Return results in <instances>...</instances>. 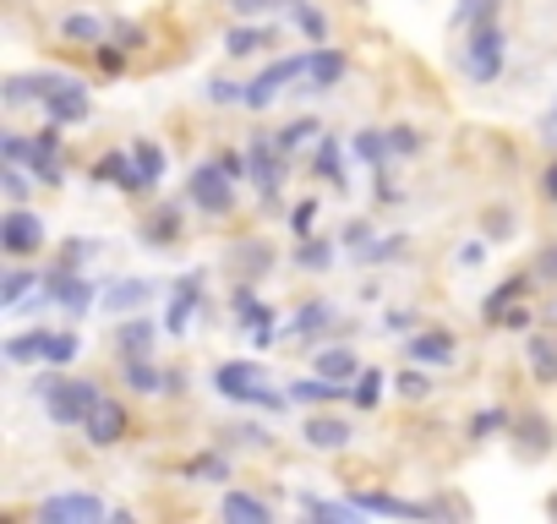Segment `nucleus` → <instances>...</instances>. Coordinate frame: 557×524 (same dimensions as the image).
I'll use <instances>...</instances> for the list:
<instances>
[{
  "instance_id": "nucleus-1",
  "label": "nucleus",
  "mask_w": 557,
  "mask_h": 524,
  "mask_svg": "<svg viewBox=\"0 0 557 524\" xmlns=\"http://www.w3.org/2000/svg\"><path fill=\"white\" fill-rule=\"evenodd\" d=\"M465 72L470 83H497L503 77V28H497V0H481L465 45Z\"/></svg>"
},
{
  "instance_id": "nucleus-2",
  "label": "nucleus",
  "mask_w": 557,
  "mask_h": 524,
  "mask_svg": "<svg viewBox=\"0 0 557 524\" xmlns=\"http://www.w3.org/2000/svg\"><path fill=\"white\" fill-rule=\"evenodd\" d=\"M34 88H39L45 115H50V121H61V126H72V121H88V115H94V93H88V83H83V77H72V72H39V77H34Z\"/></svg>"
},
{
  "instance_id": "nucleus-3",
  "label": "nucleus",
  "mask_w": 557,
  "mask_h": 524,
  "mask_svg": "<svg viewBox=\"0 0 557 524\" xmlns=\"http://www.w3.org/2000/svg\"><path fill=\"white\" fill-rule=\"evenodd\" d=\"M39 399H45V410H50V421L55 426H83L88 415H94V404L104 399V388L88 377V383H61V377H45L39 383Z\"/></svg>"
},
{
  "instance_id": "nucleus-4",
  "label": "nucleus",
  "mask_w": 557,
  "mask_h": 524,
  "mask_svg": "<svg viewBox=\"0 0 557 524\" xmlns=\"http://www.w3.org/2000/svg\"><path fill=\"white\" fill-rule=\"evenodd\" d=\"M186 197H191L202 213H230V202H235V175H230L219 159H202V164L186 175Z\"/></svg>"
},
{
  "instance_id": "nucleus-5",
  "label": "nucleus",
  "mask_w": 557,
  "mask_h": 524,
  "mask_svg": "<svg viewBox=\"0 0 557 524\" xmlns=\"http://www.w3.org/2000/svg\"><path fill=\"white\" fill-rule=\"evenodd\" d=\"M45 296H50L61 312H72V317H88V312H94V301H99V290L72 269V262H55V269L45 274Z\"/></svg>"
},
{
  "instance_id": "nucleus-6",
  "label": "nucleus",
  "mask_w": 557,
  "mask_h": 524,
  "mask_svg": "<svg viewBox=\"0 0 557 524\" xmlns=\"http://www.w3.org/2000/svg\"><path fill=\"white\" fill-rule=\"evenodd\" d=\"M94 519H110V508L94 491H55L39 502V524H94Z\"/></svg>"
},
{
  "instance_id": "nucleus-7",
  "label": "nucleus",
  "mask_w": 557,
  "mask_h": 524,
  "mask_svg": "<svg viewBox=\"0 0 557 524\" xmlns=\"http://www.w3.org/2000/svg\"><path fill=\"white\" fill-rule=\"evenodd\" d=\"M262 383H268V372L257 361H219L213 366V394L230 399V404H251Z\"/></svg>"
},
{
  "instance_id": "nucleus-8",
  "label": "nucleus",
  "mask_w": 557,
  "mask_h": 524,
  "mask_svg": "<svg viewBox=\"0 0 557 524\" xmlns=\"http://www.w3.org/2000/svg\"><path fill=\"white\" fill-rule=\"evenodd\" d=\"M296 77H307V55H285V61H273L262 77H251L246 83V110H268L273 99H278V88H285V83H296Z\"/></svg>"
},
{
  "instance_id": "nucleus-9",
  "label": "nucleus",
  "mask_w": 557,
  "mask_h": 524,
  "mask_svg": "<svg viewBox=\"0 0 557 524\" xmlns=\"http://www.w3.org/2000/svg\"><path fill=\"white\" fill-rule=\"evenodd\" d=\"M39 246H45V219L17 202L7 219H0V251H7V257H28V251H39Z\"/></svg>"
},
{
  "instance_id": "nucleus-10",
  "label": "nucleus",
  "mask_w": 557,
  "mask_h": 524,
  "mask_svg": "<svg viewBox=\"0 0 557 524\" xmlns=\"http://www.w3.org/2000/svg\"><path fill=\"white\" fill-rule=\"evenodd\" d=\"M159 180H164V148H159V142H148V137H143V142H132V175H126V186H121V191H126V197H148Z\"/></svg>"
},
{
  "instance_id": "nucleus-11",
  "label": "nucleus",
  "mask_w": 557,
  "mask_h": 524,
  "mask_svg": "<svg viewBox=\"0 0 557 524\" xmlns=\"http://www.w3.org/2000/svg\"><path fill=\"white\" fill-rule=\"evenodd\" d=\"M246 159H251V180H257V191H262V197H278V180H285V153H278V142L251 137Z\"/></svg>"
},
{
  "instance_id": "nucleus-12",
  "label": "nucleus",
  "mask_w": 557,
  "mask_h": 524,
  "mask_svg": "<svg viewBox=\"0 0 557 524\" xmlns=\"http://www.w3.org/2000/svg\"><path fill=\"white\" fill-rule=\"evenodd\" d=\"M197 307H202V274H181V279H175V290H170V307H164V334H175V339H181Z\"/></svg>"
},
{
  "instance_id": "nucleus-13",
  "label": "nucleus",
  "mask_w": 557,
  "mask_h": 524,
  "mask_svg": "<svg viewBox=\"0 0 557 524\" xmlns=\"http://www.w3.org/2000/svg\"><path fill=\"white\" fill-rule=\"evenodd\" d=\"M126 426H132V415H126V404H115V399H99L94 415L83 421V432H88L94 448H115V442L126 437Z\"/></svg>"
},
{
  "instance_id": "nucleus-14",
  "label": "nucleus",
  "mask_w": 557,
  "mask_h": 524,
  "mask_svg": "<svg viewBox=\"0 0 557 524\" xmlns=\"http://www.w3.org/2000/svg\"><path fill=\"white\" fill-rule=\"evenodd\" d=\"M345 72H350V55H345V50H334V45H312V50H307V83H312L318 93L339 88Z\"/></svg>"
},
{
  "instance_id": "nucleus-15",
  "label": "nucleus",
  "mask_w": 557,
  "mask_h": 524,
  "mask_svg": "<svg viewBox=\"0 0 557 524\" xmlns=\"http://www.w3.org/2000/svg\"><path fill=\"white\" fill-rule=\"evenodd\" d=\"M454 334L448 328H421L410 345H405V355L416 361V366H454Z\"/></svg>"
},
{
  "instance_id": "nucleus-16",
  "label": "nucleus",
  "mask_w": 557,
  "mask_h": 524,
  "mask_svg": "<svg viewBox=\"0 0 557 524\" xmlns=\"http://www.w3.org/2000/svg\"><path fill=\"white\" fill-rule=\"evenodd\" d=\"M356 508L361 513H383V519H426L432 513L426 502H405L394 491H356Z\"/></svg>"
},
{
  "instance_id": "nucleus-17",
  "label": "nucleus",
  "mask_w": 557,
  "mask_h": 524,
  "mask_svg": "<svg viewBox=\"0 0 557 524\" xmlns=\"http://www.w3.org/2000/svg\"><path fill=\"white\" fill-rule=\"evenodd\" d=\"M235 312H240V323L257 334V345H268V339H273V307H268L257 290H246V285H240V290H235Z\"/></svg>"
},
{
  "instance_id": "nucleus-18",
  "label": "nucleus",
  "mask_w": 557,
  "mask_h": 524,
  "mask_svg": "<svg viewBox=\"0 0 557 524\" xmlns=\"http://www.w3.org/2000/svg\"><path fill=\"white\" fill-rule=\"evenodd\" d=\"M301 437L312 442V448H323V453H334V448H345L356 432H350V421H339V415H307V426H301Z\"/></svg>"
},
{
  "instance_id": "nucleus-19",
  "label": "nucleus",
  "mask_w": 557,
  "mask_h": 524,
  "mask_svg": "<svg viewBox=\"0 0 557 524\" xmlns=\"http://www.w3.org/2000/svg\"><path fill=\"white\" fill-rule=\"evenodd\" d=\"M219 519H230V524H268V519H273V508H268L262 497L224 491V497H219Z\"/></svg>"
},
{
  "instance_id": "nucleus-20",
  "label": "nucleus",
  "mask_w": 557,
  "mask_h": 524,
  "mask_svg": "<svg viewBox=\"0 0 557 524\" xmlns=\"http://www.w3.org/2000/svg\"><path fill=\"white\" fill-rule=\"evenodd\" d=\"M115 350H121V355H148V350H153V323H148L143 312H126L121 328H115Z\"/></svg>"
},
{
  "instance_id": "nucleus-21",
  "label": "nucleus",
  "mask_w": 557,
  "mask_h": 524,
  "mask_svg": "<svg viewBox=\"0 0 557 524\" xmlns=\"http://www.w3.org/2000/svg\"><path fill=\"white\" fill-rule=\"evenodd\" d=\"M290 399L296 404H334V399H350V383H334V377H301V383H290Z\"/></svg>"
},
{
  "instance_id": "nucleus-22",
  "label": "nucleus",
  "mask_w": 557,
  "mask_h": 524,
  "mask_svg": "<svg viewBox=\"0 0 557 524\" xmlns=\"http://www.w3.org/2000/svg\"><path fill=\"white\" fill-rule=\"evenodd\" d=\"M273 45V28L268 23H235L230 34H224V50L230 55H257V50H268Z\"/></svg>"
},
{
  "instance_id": "nucleus-23",
  "label": "nucleus",
  "mask_w": 557,
  "mask_h": 524,
  "mask_svg": "<svg viewBox=\"0 0 557 524\" xmlns=\"http://www.w3.org/2000/svg\"><path fill=\"white\" fill-rule=\"evenodd\" d=\"M164 377H170V372H153L148 355H121V383H126L132 394H159Z\"/></svg>"
},
{
  "instance_id": "nucleus-24",
  "label": "nucleus",
  "mask_w": 557,
  "mask_h": 524,
  "mask_svg": "<svg viewBox=\"0 0 557 524\" xmlns=\"http://www.w3.org/2000/svg\"><path fill=\"white\" fill-rule=\"evenodd\" d=\"M45 285V274H28V269H12L7 279H0V307H7V312H23V301L34 296Z\"/></svg>"
},
{
  "instance_id": "nucleus-25",
  "label": "nucleus",
  "mask_w": 557,
  "mask_h": 524,
  "mask_svg": "<svg viewBox=\"0 0 557 524\" xmlns=\"http://www.w3.org/2000/svg\"><path fill=\"white\" fill-rule=\"evenodd\" d=\"M181 229H186V224H181V208L170 202V208H153V213H148L143 240H148V246H170V240H181Z\"/></svg>"
},
{
  "instance_id": "nucleus-26",
  "label": "nucleus",
  "mask_w": 557,
  "mask_h": 524,
  "mask_svg": "<svg viewBox=\"0 0 557 524\" xmlns=\"http://www.w3.org/2000/svg\"><path fill=\"white\" fill-rule=\"evenodd\" d=\"M524 290H530V279H524V274L503 279V285H497V290L481 301V317H486V323H503V312H508L513 301H524Z\"/></svg>"
},
{
  "instance_id": "nucleus-27",
  "label": "nucleus",
  "mask_w": 557,
  "mask_h": 524,
  "mask_svg": "<svg viewBox=\"0 0 557 524\" xmlns=\"http://www.w3.org/2000/svg\"><path fill=\"white\" fill-rule=\"evenodd\" d=\"M50 334H55V328H34V334H17V339H7V361H12V366L45 361V355H50Z\"/></svg>"
},
{
  "instance_id": "nucleus-28",
  "label": "nucleus",
  "mask_w": 557,
  "mask_h": 524,
  "mask_svg": "<svg viewBox=\"0 0 557 524\" xmlns=\"http://www.w3.org/2000/svg\"><path fill=\"white\" fill-rule=\"evenodd\" d=\"M148 296H153V285H148V279H115L104 301H110V312H121V317H126V312H143V301H148Z\"/></svg>"
},
{
  "instance_id": "nucleus-29",
  "label": "nucleus",
  "mask_w": 557,
  "mask_h": 524,
  "mask_svg": "<svg viewBox=\"0 0 557 524\" xmlns=\"http://www.w3.org/2000/svg\"><path fill=\"white\" fill-rule=\"evenodd\" d=\"M524 361H530V372H535V383H557V339H546V334H535V339L524 345Z\"/></svg>"
},
{
  "instance_id": "nucleus-30",
  "label": "nucleus",
  "mask_w": 557,
  "mask_h": 524,
  "mask_svg": "<svg viewBox=\"0 0 557 524\" xmlns=\"http://www.w3.org/2000/svg\"><path fill=\"white\" fill-rule=\"evenodd\" d=\"M61 34L72 39V45H104V17H94V12H72V17H61Z\"/></svg>"
},
{
  "instance_id": "nucleus-31",
  "label": "nucleus",
  "mask_w": 557,
  "mask_h": 524,
  "mask_svg": "<svg viewBox=\"0 0 557 524\" xmlns=\"http://www.w3.org/2000/svg\"><path fill=\"white\" fill-rule=\"evenodd\" d=\"M350 153H356V159H367L372 170H388L394 142H388V132H356V137H350Z\"/></svg>"
},
{
  "instance_id": "nucleus-32",
  "label": "nucleus",
  "mask_w": 557,
  "mask_h": 524,
  "mask_svg": "<svg viewBox=\"0 0 557 524\" xmlns=\"http://www.w3.org/2000/svg\"><path fill=\"white\" fill-rule=\"evenodd\" d=\"M318 372L323 377H334V383H356L361 377V361H356V350H318Z\"/></svg>"
},
{
  "instance_id": "nucleus-33",
  "label": "nucleus",
  "mask_w": 557,
  "mask_h": 524,
  "mask_svg": "<svg viewBox=\"0 0 557 524\" xmlns=\"http://www.w3.org/2000/svg\"><path fill=\"white\" fill-rule=\"evenodd\" d=\"M312 175H323L329 186H345V164H339V137H318V159H312Z\"/></svg>"
},
{
  "instance_id": "nucleus-34",
  "label": "nucleus",
  "mask_w": 557,
  "mask_h": 524,
  "mask_svg": "<svg viewBox=\"0 0 557 524\" xmlns=\"http://www.w3.org/2000/svg\"><path fill=\"white\" fill-rule=\"evenodd\" d=\"M350 404L356 410H377L383 404V372L377 366H361V377L350 383Z\"/></svg>"
},
{
  "instance_id": "nucleus-35",
  "label": "nucleus",
  "mask_w": 557,
  "mask_h": 524,
  "mask_svg": "<svg viewBox=\"0 0 557 524\" xmlns=\"http://www.w3.org/2000/svg\"><path fill=\"white\" fill-rule=\"evenodd\" d=\"M186 481L219 486V481H230V459L224 453H197V459H186Z\"/></svg>"
},
{
  "instance_id": "nucleus-36",
  "label": "nucleus",
  "mask_w": 557,
  "mask_h": 524,
  "mask_svg": "<svg viewBox=\"0 0 557 524\" xmlns=\"http://www.w3.org/2000/svg\"><path fill=\"white\" fill-rule=\"evenodd\" d=\"M290 17H296V28H301L312 45H329V17L312 7V0H290Z\"/></svg>"
},
{
  "instance_id": "nucleus-37",
  "label": "nucleus",
  "mask_w": 557,
  "mask_h": 524,
  "mask_svg": "<svg viewBox=\"0 0 557 524\" xmlns=\"http://www.w3.org/2000/svg\"><path fill=\"white\" fill-rule=\"evenodd\" d=\"M296 269H307V274L334 269V246H329V240H318V235H307V240L296 246Z\"/></svg>"
},
{
  "instance_id": "nucleus-38",
  "label": "nucleus",
  "mask_w": 557,
  "mask_h": 524,
  "mask_svg": "<svg viewBox=\"0 0 557 524\" xmlns=\"http://www.w3.org/2000/svg\"><path fill=\"white\" fill-rule=\"evenodd\" d=\"M126 175H132V153H104L94 170H88V180H99V186H126Z\"/></svg>"
},
{
  "instance_id": "nucleus-39",
  "label": "nucleus",
  "mask_w": 557,
  "mask_h": 524,
  "mask_svg": "<svg viewBox=\"0 0 557 524\" xmlns=\"http://www.w3.org/2000/svg\"><path fill=\"white\" fill-rule=\"evenodd\" d=\"M329 323H334V307H329V301H307V307L296 312V323H290V328L307 339V334H323Z\"/></svg>"
},
{
  "instance_id": "nucleus-40",
  "label": "nucleus",
  "mask_w": 557,
  "mask_h": 524,
  "mask_svg": "<svg viewBox=\"0 0 557 524\" xmlns=\"http://www.w3.org/2000/svg\"><path fill=\"white\" fill-rule=\"evenodd\" d=\"M312 137H323V126H318V121L307 115V121H290V126H285V132H278L273 142H278V153H285V159H290V153H296L301 142H312Z\"/></svg>"
},
{
  "instance_id": "nucleus-41",
  "label": "nucleus",
  "mask_w": 557,
  "mask_h": 524,
  "mask_svg": "<svg viewBox=\"0 0 557 524\" xmlns=\"http://www.w3.org/2000/svg\"><path fill=\"white\" fill-rule=\"evenodd\" d=\"M39 159H61V121H45L39 132H34V164Z\"/></svg>"
},
{
  "instance_id": "nucleus-42",
  "label": "nucleus",
  "mask_w": 557,
  "mask_h": 524,
  "mask_svg": "<svg viewBox=\"0 0 557 524\" xmlns=\"http://www.w3.org/2000/svg\"><path fill=\"white\" fill-rule=\"evenodd\" d=\"M301 508L307 513H318V519H356L361 508H356V497H345V502H323V497H301Z\"/></svg>"
},
{
  "instance_id": "nucleus-43",
  "label": "nucleus",
  "mask_w": 557,
  "mask_h": 524,
  "mask_svg": "<svg viewBox=\"0 0 557 524\" xmlns=\"http://www.w3.org/2000/svg\"><path fill=\"white\" fill-rule=\"evenodd\" d=\"M34 170H23V164H12L7 175H0V186H7V197H12V208L17 202H28V191H34V180H28Z\"/></svg>"
},
{
  "instance_id": "nucleus-44",
  "label": "nucleus",
  "mask_w": 557,
  "mask_h": 524,
  "mask_svg": "<svg viewBox=\"0 0 557 524\" xmlns=\"http://www.w3.org/2000/svg\"><path fill=\"white\" fill-rule=\"evenodd\" d=\"M39 99V88H34V77H7V110H23V104H34Z\"/></svg>"
},
{
  "instance_id": "nucleus-45",
  "label": "nucleus",
  "mask_w": 557,
  "mask_h": 524,
  "mask_svg": "<svg viewBox=\"0 0 557 524\" xmlns=\"http://www.w3.org/2000/svg\"><path fill=\"white\" fill-rule=\"evenodd\" d=\"M77 350H83V345H77V334H50V355H45V361H50V366H72V361H77Z\"/></svg>"
},
{
  "instance_id": "nucleus-46",
  "label": "nucleus",
  "mask_w": 557,
  "mask_h": 524,
  "mask_svg": "<svg viewBox=\"0 0 557 524\" xmlns=\"http://www.w3.org/2000/svg\"><path fill=\"white\" fill-rule=\"evenodd\" d=\"M0 153H7V164H34V137L7 132V137H0Z\"/></svg>"
},
{
  "instance_id": "nucleus-47",
  "label": "nucleus",
  "mask_w": 557,
  "mask_h": 524,
  "mask_svg": "<svg viewBox=\"0 0 557 524\" xmlns=\"http://www.w3.org/2000/svg\"><path fill=\"white\" fill-rule=\"evenodd\" d=\"M126 55H132V50H126L121 39H115V45H94V61H99V72H110V77L126 66Z\"/></svg>"
},
{
  "instance_id": "nucleus-48",
  "label": "nucleus",
  "mask_w": 557,
  "mask_h": 524,
  "mask_svg": "<svg viewBox=\"0 0 557 524\" xmlns=\"http://www.w3.org/2000/svg\"><path fill=\"white\" fill-rule=\"evenodd\" d=\"M290 229H296L301 240L318 229V197H307V202H296V208H290Z\"/></svg>"
},
{
  "instance_id": "nucleus-49",
  "label": "nucleus",
  "mask_w": 557,
  "mask_h": 524,
  "mask_svg": "<svg viewBox=\"0 0 557 524\" xmlns=\"http://www.w3.org/2000/svg\"><path fill=\"white\" fill-rule=\"evenodd\" d=\"M508 426V415L503 410H481V415H470V437L481 442V437H492V432H503Z\"/></svg>"
},
{
  "instance_id": "nucleus-50",
  "label": "nucleus",
  "mask_w": 557,
  "mask_h": 524,
  "mask_svg": "<svg viewBox=\"0 0 557 524\" xmlns=\"http://www.w3.org/2000/svg\"><path fill=\"white\" fill-rule=\"evenodd\" d=\"M278 7H290V0H230L235 17H268V12H278Z\"/></svg>"
},
{
  "instance_id": "nucleus-51",
  "label": "nucleus",
  "mask_w": 557,
  "mask_h": 524,
  "mask_svg": "<svg viewBox=\"0 0 557 524\" xmlns=\"http://www.w3.org/2000/svg\"><path fill=\"white\" fill-rule=\"evenodd\" d=\"M405 251V235H394V240H372L367 251H361V262H372V269H377V262H388V257H399Z\"/></svg>"
},
{
  "instance_id": "nucleus-52",
  "label": "nucleus",
  "mask_w": 557,
  "mask_h": 524,
  "mask_svg": "<svg viewBox=\"0 0 557 524\" xmlns=\"http://www.w3.org/2000/svg\"><path fill=\"white\" fill-rule=\"evenodd\" d=\"M246 99V88L240 83H224V77H213L208 83V104H240Z\"/></svg>"
},
{
  "instance_id": "nucleus-53",
  "label": "nucleus",
  "mask_w": 557,
  "mask_h": 524,
  "mask_svg": "<svg viewBox=\"0 0 557 524\" xmlns=\"http://www.w3.org/2000/svg\"><path fill=\"white\" fill-rule=\"evenodd\" d=\"M115 39H121L126 50H143V45H148V28H143V23H115Z\"/></svg>"
},
{
  "instance_id": "nucleus-54",
  "label": "nucleus",
  "mask_w": 557,
  "mask_h": 524,
  "mask_svg": "<svg viewBox=\"0 0 557 524\" xmlns=\"http://www.w3.org/2000/svg\"><path fill=\"white\" fill-rule=\"evenodd\" d=\"M94 251H99V240H83V235H77V240H66L61 262H72V269H77V262H83V257H94Z\"/></svg>"
},
{
  "instance_id": "nucleus-55",
  "label": "nucleus",
  "mask_w": 557,
  "mask_h": 524,
  "mask_svg": "<svg viewBox=\"0 0 557 524\" xmlns=\"http://www.w3.org/2000/svg\"><path fill=\"white\" fill-rule=\"evenodd\" d=\"M399 394H405V399H426V394H432V383H426L421 372H405V377H399Z\"/></svg>"
},
{
  "instance_id": "nucleus-56",
  "label": "nucleus",
  "mask_w": 557,
  "mask_h": 524,
  "mask_svg": "<svg viewBox=\"0 0 557 524\" xmlns=\"http://www.w3.org/2000/svg\"><path fill=\"white\" fill-rule=\"evenodd\" d=\"M388 142H394V153H416V148H421V137H416L410 126H394V132H388Z\"/></svg>"
},
{
  "instance_id": "nucleus-57",
  "label": "nucleus",
  "mask_w": 557,
  "mask_h": 524,
  "mask_svg": "<svg viewBox=\"0 0 557 524\" xmlns=\"http://www.w3.org/2000/svg\"><path fill=\"white\" fill-rule=\"evenodd\" d=\"M497 328H513V334H519V328H530V307H524V301H513V307L503 312V323H497Z\"/></svg>"
},
{
  "instance_id": "nucleus-58",
  "label": "nucleus",
  "mask_w": 557,
  "mask_h": 524,
  "mask_svg": "<svg viewBox=\"0 0 557 524\" xmlns=\"http://www.w3.org/2000/svg\"><path fill=\"white\" fill-rule=\"evenodd\" d=\"M345 246H372V224H367V219L345 224Z\"/></svg>"
},
{
  "instance_id": "nucleus-59",
  "label": "nucleus",
  "mask_w": 557,
  "mask_h": 524,
  "mask_svg": "<svg viewBox=\"0 0 557 524\" xmlns=\"http://www.w3.org/2000/svg\"><path fill=\"white\" fill-rule=\"evenodd\" d=\"M475 262H486V240H470V246H459V269H475Z\"/></svg>"
},
{
  "instance_id": "nucleus-60",
  "label": "nucleus",
  "mask_w": 557,
  "mask_h": 524,
  "mask_svg": "<svg viewBox=\"0 0 557 524\" xmlns=\"http://www.w3.org/2000/svg\"><path fill=\"white\" fill-rule=\"evenodd\" d=\"M383 328H388V334H410V328H416V317H410V312H388V317H383Z\"/></svg>"
},
{
  "instance_id": "nucleus-61",
  "label": "nucleus",
  "mask_w": 557,
  "mask_h": 524,
  "mask_svg": "<svg viewBox=\"0 0 557 524\" xmlns=\"http://www.w3.org/2000/svg\"><path fill=\"white\" fill-rule=\"evenodd\" d=\"M219 164H224V170H230V175H235V180H240V175H246V164H251V159H240V153H219Z\"/></svg>"
},
{
  "instance_id": "nucleus-62",
  "label": "nucleus",
  "mask_w": 557,
  "mask_h": 524,
  "mask_svg": "<svg viewBox=\"0 0 557 524\" xmlns=\"http://www.w3.org/2000/svg\"><path fill=\"white\" fill-rule=\"evenodd\" d=\"M541 279H557V246L541 251Z\"/></svg>"
},
{
  "instance_id": "nucleus-63",
  "label": "nucleus",
  "mask_w": 557,
  "mask_h": 524,
  "mask_svg": "<svg viewBox=\"0 0 557 524\" xmlns=\"http://www.w3.org/2000/svg\"><path fill=\"white\" fill-rule=\"evenodd\" d=\"M541 191H546V197H552V202H557V159H552V164H546V175H541Z\"/></svg>"
},
{
  "instance_id": "nucleus-64",
  "label": "nucleus",
  "mask_w": 557,
  "mask_h": 524,
  "mask_svg": "<svg viewBox=\"0 0 557 524\" xmlns=\"http://www.w3.org/2000/svg\"><path fill=\"white\" fill-rule=\"evenodd\" d=\"M546 508H552V513H557V497H552V502H546Z\"/></svg>"
}]
</instances>
